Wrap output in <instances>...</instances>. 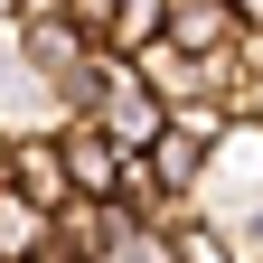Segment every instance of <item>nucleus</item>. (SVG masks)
<instances>
[{
    "instance_id": "f257e3e1",
    "label": "nucleus",
    "mask_w": 263,
    "mask_h": 263,
    "mask_svg": "<svg viewBox=\"0 0 263 263\" xmlns=\"http://www.w3.org/2000/svg\"><path fill=\"white\" fill-rule=\"evenodd\" d=\"M85 122H104L122 151H151L160 132H170V104H160V85L141 76V57L104 47V85H94V113H85Z\"/></svg>"
},
{
    "instance_id": "f03ea898",
    "label": "nucleus",
    "mask_w": 263,
    "mask_h": 263,
    "mask_svg": "<svg viewBox=\"0 0 263 263\" xmlns=\"http://www.w3.org/2000/svg\"><path fill=\"white\" fill-rule=\"evenodd\" d=\"M57 151H66V179H76V197H122V170H132V151L113 141V132L104 122H66L57 132Z\"/></svg>"
},
{
    "instance_id": "7ed1b4c3",
    "label": "nucleus",
    "mask_w": 263,
    "mask_h": 263,
    "mask_svg": "<svg viewBox=\"0 0 263 263\" xmlns=\"http://www.w3.org/2000/svg\"><path fill=\"white\" fill-rule=\"evenodd\" d=\"M122 226H132V207H122V197H66V207H57V263H104L113 245H122Z\"/></svg>"
},
{
    "instance_id": "20e7f679",
    "label": "nucleus",
    "mask_w": 263,
    "mask_h": 263,
    "mask_svg": "<svg viewBox=\"0 0 263 263\" xmlns=\"http://www.w3.org/2000/svg\"><path fill=\"white\" fill-rule=\"evenodd\" d=\"M10 188H19V197H38V207L57 216L66 197H76V179H66V151H57V141H19V151H10Z\"/></svg>"
},
{
    "instance_id": "39448f33",
    "label": "nucleus",
    "mask_w": 263,
    "mask_h": 263,
    "mask_svg": "<svg viewBox=\"0 0 263 263\" xmlns=\"http://www.w3.org/2000/svg\"><path fill=\"white\" fill-rule=\"evenodd\" d=\"M170 245H179V263H245V254H235V235H226L216 216H188V226H170Z\"/></svg>"
},
{
    "instance_id": "423d86ee",
    "label": "nucleus",
    "mask_w": 263,
    "mask_h": 263,
    "mask_svg": "<svg viewBox=\"0 0 263 263\" xmlns=\"http://www.w3.org/2000/svg\"><path fill=\"white\" fill-rule=\"evenodd\" d=\"M104 263H179V245H170V226H141V216H132L122 245H113Z\"/></svg>"
},
{
    "instance_id": "0eeeda50",
    "label": "nucleus",
    "mask_w": 263,
    "mask_h": 263,
    "mask_svg": "<svg viewBox=\"0 0 263 263\" xmlns=\"http://www.w3.org/2000/svg\"><path fill=\"white\" fill-rule=\"evenodd\" d=\"M10 10H19V19H66L76 0H10Z\"/></svg>"
},
{
    "instance_id": "6e6552de",
    "label": "nucleus",
    "mask_w": 263,
    "mask_h": 263,
    "mask_svg": "<svg viewBox=\"0 0 263 263\" xmlns=\"http://www.w3.org/2000/svg\"><path fill=\"white\" fill-rule=\"evenodd\" d=\"M235 10H245V28H254V38H263V0H235Z\"/></svg>"
}]
</instances>
